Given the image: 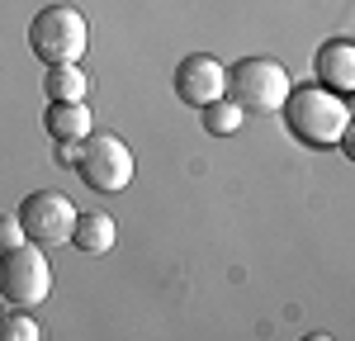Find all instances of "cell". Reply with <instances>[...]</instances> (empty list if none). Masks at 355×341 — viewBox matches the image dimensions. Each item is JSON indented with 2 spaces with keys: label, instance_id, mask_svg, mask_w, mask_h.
I'll list each match as a JSON object with an SVG mask.
<instances>
[{
  "label": "cell",
  "instance_id": "cell-13",
  "mask_svg": "<svg viewBox=\"0 0 355 341\" xmlns=\"http://www.w3.org/2000/svg\"><path fill=\"white\" fill-rule=\"evenodd\" d=\"M0 337H5V341H38V322H33L28 313L0 317Z\"/></svg>",
  "mask_w": 355,
  "mask_h": 341
},
{
  "label": "cell",
  "instance_id": "cell-5",
  "mask_svg": "<svg viewBox=\"0 0 355 341\" xmlns=\"http://www.w3.org/2000/svg\"><path fill=\"white\" fill-rule=\"evenodd\" d=\"M0 294L15 304V308H33L53 294V261L43 247L19 242V247H5L0 252Z\"/></svg>",
  "mask_w": 355,
  "mask_h": 341
},
{
  "label": "cell",
  "instance_id": "cell-9",
  "mask_svg": "<svg viewBox=\"0 0 355 341\" xmlns=\"http://www.w3.org/2000/svg\"><path fill=\"white\" fill-rule=\"evenodd\" d=\"M114 242H119V223H114L105 209H90V213L76 209V223H71V247L76 252L105 256V252H114Z\"/></svg>",
  "mask_w": 355,
  "mask_h": 341
},
{
  "label": "cell",
  "instance_id": "cell-6",
  "mask_svg": "<svg viewBox=\"0 0 355 341\" xmlns=\"http://www.w3.org/2000/svg\"><path fill=\"white\" fill-rule=\"evenodd\" d=\"M15 218L24 227V242L53 252L62 242H71V223H76V204L62 195V190H33L24 195V204L15 209Z\"/></svg>",
  "mask_w": 355,
  "mask_h": 341
},
{
  "label": "cell",
  "instance_id": "cell-11",
  "mask_svg": "<svg viewBox=\"0 0 355 341\" xmlns=\"http://www.w3.org/2000/svg\"><path fill=\"white\" fill-rule=\"evenodd\" d=\"M43 95L48 100H85L90 95V76H85L81 62H57L48 67V76H43Z\"/></svg>",
  "mask_w": 355,
  "mask_h": 341
},
{
  "label": "cell",
  "instance_id": "cell-4",
  "mask_svg": "<svg viewBox=\"0 0 355 341\" xmlns=\"http://www.w3.org/2000/svg\"><path fill=\"white\" fill-rule=\"evenodd\" d=\"M76 175H81L90 190H100V195H119V190H128V180H133V152H128V142L119 138V133H85L76 142Z\"/></svg>",
  "mask_w": 355,
  "mask_h": 341
},
{
  "label": "cell",
  "instance_id": "cell-2",
  "mask_svg": "<svg viewBox=\"0 0 355 341\" xmlns=\"http://www.w3.org/2000/svg\"><path fill=\"white\" fill-rule=\"evenodd\" d=\"M28 48L38 62H81L85 48H90V24L76 5H43L28 24Z\"/></svg>",
  "mask_w": 355,
  "mask_h": 341
},
{
  "label": "cell",
  "instance_id": "cell-3",
  "mask_svg": "<svg viewBox=\"0 0 355 341\" xmlns=\"http://www.w3.org/2000/svg\"><path fill=\"white\" fill-rule=\"evenodd\" d=\"M289 85V71L275 57H242L227 67V95L242 114H279Z\"/></svg>",
  "mask_w": 355,
  "mask_h": 341
},
{
  "label": "cell",
  "instance_id": "cell-15",
  "mask_svg": "<svg viewBox=\"0 0 355 341\" xmlns=\"http://www.w3.org/2000/svg\"><path fill=\"white\" fill-rule=\"evenodd\" d=\"M0 317H5V313H0Z\"/></svg>",
  "mask_w": 355,
  "mask_h": 341
},
{
  "label": "cell",
  "instance_id": "cell-12",
  "mask_svg": "<svg viewBox=\"0 0 355 341\" xmlns=\"http://www.w3.org/2000/svg\"><path fill=\"white\" fill-rule=\"evenodd\" d=\"M199 114H204V128H209L214 138H227V133H237V128H242V110H237L227 95L214 100V105H204Z\"/></svg>",
  "mask_w": 355,
  "mask_h": 341
},
{
  "label": "cell",
  "instance_id": "cell-14",
  "mask_svg": "<svg viewBox=\"0 0 355 341\" xmlns=\"http://www.w3.org/2000/svg\"><path fill=\"white\" fill-rule=\"evenodd\" d=\"M19 242H24L19 218H15V213H0V252H5V247H19Z\"/></svg>",
  "mask_w": 355,
  "mask_h": 341
},
{
  "label": "cell",
  "instance_id": "cell-1",
  "mask_svg": "<svg viewBox=\"0 0 355 341\" xmlns=\"http://www.w3.org/2000/svg\"><path fill=\"white\" fill-rule=\"evenodd\" d=\"M279 114H284L289 138H299L303 147H336V142L346 138V128H351L346 95H336V90H327V85H318V81L289 85Z\"/></svg>",
  "mask_w": 355,
  "mask_h": 341
},
{
  "label": "cell",
  "instance_id": "cell-7",
  "mask_svg": "<svg viewBox=\"0 0 355 341\" xmlns=\"http://www.w3.org/2000/svg\"><path fill=\"white\" fill-rule=\"evenodd\" d=\"M227 95V67L209 53H190L175 67V100H185L190 110H204Z\"/></svg>",
  "mask_w": 355,
  "mask_h": 341
},
{
  "label": "cell",
  "instance_id": "cell-10",
  "mask_svg": "<svg viewBox=\"0 0 355 341\" xmlns=\"http://www.w3.org/2000/svg\"><path fill=\"white\" fill-rule=\"evenodd\" d=\"M43 128L57 142H81L90 133V105L85 100H48L43 110Z\"/></svg>",
  "mask_w": 355,
  "mask_h": 341
},
{
  "label": "cell",
  "instance_id": "cell-8",
  "mask_svg": "<svg viewBox=\"0 0 355 341\" xmlns=\"http://www.w3.org/2000/svg\"><path fill=\"white\" fill-rule=\"evenodd\" d=\"M313 71H318V85H327L336 95H351L355 90V43L351 38H327L318 48Z\"/></svg>",
  "mask_w": 355,
  "mask_h": 341
}]
</instances>
